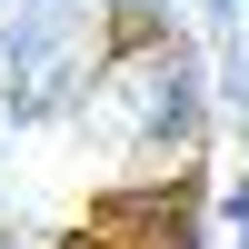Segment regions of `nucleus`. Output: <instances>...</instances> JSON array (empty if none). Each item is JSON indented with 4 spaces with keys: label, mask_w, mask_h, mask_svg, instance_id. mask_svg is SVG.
<instances>
[{
    "label": "nucleus",
    "mask_w": 249,
    "mask_h": 249,
    "mask_svg": "<svg viewBox=\"0 0 249 249\" xmlns=\"http://www.w3.org/2000/svg\"><path fill=\"white\" fill-rule=\"evenodd\" d=\"M110 10H150V0H110Z\"/></svg>",
    "instance_id": "1"
}]
</instances>
